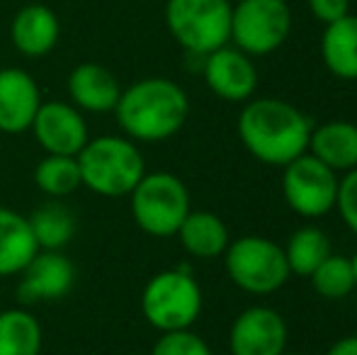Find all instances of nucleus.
Returning <instances> with one entry per match:
<instances>
[{
  "mask_svg": "<svg viewBox=\"0 0 357 355\" xmlns=\"http://www.w3.org/2000/svg\"><path fill=\"white\" fill-rule=\"evenodd\" d=\"M236 129L245 151L273 168H284L309 149V117L280 98L245 100Z\"/></svg>",
  "mask_w": 357,
  "mask_h": 355,
  "instance_id": "nucleus-1",
  "label": "nucleus"
},
{
  "mask_svg": "<svg viewBox=\"0 0 357 355\" xmlns=\"http://www.w3.org/2000/svg\"><path fill=\"white\" fill-rule=\"evenodd\" d=\"M117 122L132 142H165L188 122V93L170 78H144L122 90L114 107Z\"/></svg>",
  "mask_w": 357,
  "mask_h": 355,
  "instance_id": "nucleus-2",
  "label": "nucleus"
},
{
  "mask_svg": "<svg viewBox=\"0 0 357 355\" xmlns=\"http://www.w3.org/2000/svg\"><path fill=\"white\" fill-rule=\"evenodd\" d=\"M75 158L83 185L102 197L129 195L146 176L144 153L127 137L105 134L98 139H88Z\"/></svg>",
  "mask_w": 357,
  "mask_h": 355,
  "instance_id": "nucleus-3",
  "label": "nucleus"
},
{
  "mask_svg": "<svg viewBox=\"0 0 357 355\" xmlns=\"http://www.w3.org/2000/svg\"><path fill=\"white\" fill-rule=\"evenodd\" d=\"M144 319L160 333L192 328L202 314V287L188 268L153 275L142 292Z\"/></svg>",
  "mask_w": 357,
  "mask_h": 355,
  "instance_id": "nucleus-4",
  "label": "nucleus"
},
{
  "mask_svg": "<svg viewBox=\"0 0 357 355\" xmlns=\"http://www.w3.org/2000/svg\"><path fill=\"white\" fill-rule=\"evenodd\" d=\"M132 217L149 236H175L190 209V190L173 173H146L129 192Z\"/></svg>",
  "mask_w": 357,
  "mask_h": 355,
  "instance_id": "nucleus-5",
  "label": "nucleus"
},
{
  "mask_svg": "<svg viewBox=\"0 0 357 355\" xmlns=\"http://www.w3.org/2000/svg\"><path fill=\"white\" fill-rule=\"evenodd\" d=\"M231 10L229 0H168L165 24L185 52L207 56L229 44Z\"/></svg>",
  "mask_w": 357,
  "mask_h": 355,
  "instance_id": "nucleus-6",
  "label": "nucleus"
},
{
  "mask_svg": "<svg viewBox=\"0 0 357 355\" xmlns=\"http://www.w3.org/2000/svg\"><path fill=\"white\" fill-rule=\"evenodd\" d=\"M231 282L248 294H273L289 280L284 248L265 236H241L224 251Z\"/></svg>",
  "mask_w": 357,
  "mask_h": 355,
  "instance_id": "nucleus-7",
  "label": "nucleus"
},
{
  "mask_svg": "<svg viewBox=\"0 0 357 355\" xmlns=\"http://www.w3.org/2000/svg\"><path fill=\"white\" fill-rule=\"evenodd\" d=\"M291 32V10L284 0H241L231 10V42L248 56L278 52Z\"/></svg>",
  "mask_w": 357,
  "mask_h": 355,
  "instance_id": "nucleus-8",
  "label": "nucleus"
},
{
  "mask_svg": "<svg viewBox=\"0 0 357 355\" xmlns=\"http://www.w3.org/2000/svg\"><path fill=\"white\" fill-rule=\"evenodd\" d=\"M284 202L304 219H319L335 209L340 178L309 151L282 168Z\"/></svg>",
  "mask_w": 357,
  "mask_h": 355,
  "instance_id": "nucleus-9",
  "label": "nucleus"
},
{
  "mask_svg": "<svg viewBox=\"0 0 357 355\" xmlns=\"http://www.w3.org/2000/svg\"><path fill=\"white\" fill-rule=\"evenodd\" d=\"M231 355H284L287 324L273 307H248L234 319L229 331Z\"/></svg>",
  "mask_w": 357,
  "mask_h": 355,
  "instance_id": "nucleus-10",
  "label": "nucleus"
},
{
  "mask_svg": "<svg viewBox=\"0 0 357 355\" xmlns=\"http://www.w3.org/2000/svg\"><path fill=\"white\" fill-rule=\"evenodd\" d=\"M29 129L47 153L78 156L80 149L88 144V124L83 112L75 105L59 103V100L39 105Z\"/></svg>",
  "mask_w": 357,
  "mask_h": 355,
  "instance_id": "nucleus-11",
  "label": "nucleus"
},
{
  "mask_svg": "<svg viewBox=\"0 0 357 355\" xmlns=\"http://www.w3.org/2000/svg\"><path fill=\"white\" fill-rule=\"evenodd\" d=\"M17 297L24 304L56 302L71 292L75 266L61 251H37V256L20 273Z\"/></svg>",
  "mask_w": 357,
  "mask_h": 355,
  "instance_id": "nucleus-12",
  "label": "nucleus"
},
{
  "mask_svg": "<svg viewBox=\"0 0 357 355\" xmlns=\"http://www.w3.org/2000/svg\"><path fill=\"white\" fill-rule=\"evenodd\" d=\"M204 59V81L216 98L229 103H245L253 98L258 88V71L248 54L226 44Z\"/></svg>",
  "mask_w": 357,
  "mask_h": 355,
  "instance_id": "nucleus-13",
  "label": "nucleus"
},
{
  "mask_svg": "<svg viewBox=\"0 0 357 355\" xmlns=\"http://www.w3.org/2000/svg\"><path fill=\"white\" fill-rule=\"evenodd\" d=\"M42 105L39 86L22 68L0 71V132L22 134L32 127L34 114Z\"/></svg>",
  "mask_w": 357,
  "mask_h": 355,
  "instance_id": "nucleus-14",
  "label": "nucleus"
},
{
  "mask_svg": "<svg viewBox=\"0 0 357 355\" xmlns=\"http://www.w3.org/2000/svg\"><path fill=\"white\" fill-rule=\"evenodd\" d=\"M59 37H61V22H59L56 13L42 3L20 8L10 24L13 47L29 59L47 56L49 52H54Z\"/></svg>",
  "mask_w": 357,
  "mask_h": 355,
  "instance_id": "nucleus-15",
  "label": "nucleus"
},
{
  "mask_svg": "<svg viewBox=\"0 0 357 355\" xmlns=\"http://www.w3.org/2000/svg\"><path fill=\"white\" fill-rule=\"evenodd\" d=\"M68 95L80 112H114L122 86L107 66L85 61L78 63L68 76Z\"/></svg>",
  "mask_w": 357,
  "mask_h": 355,
  "instance_id": "nucleus-16",
  "label": "nucleus"
},
{
  "mask_svg": "<svg viewBox=\"0 0 357 355\" xmlns=\"http://www.w3.org/2000/svg\"><path fill=\"white\" fill-rule=\"evenodd\" d=\"M306 151L338 176L353 171L357 168V124L348 119H331L321 127H311Z\"/></svg>",
  "mask_w": 357,
  "mask_h": 355,
  "instance_id": "nucleus-17",
  "label": "nucleus"
},
{
  "mask_svg": "<svg viewBox=\"0 0 357 355\" xmlns=\"http://www.w3.org/2000/svg\"><path fill=\"white\" fill-rule=\"evenodd\" d=\"M37 251L29 219L15 209L0 207V278L20 275Z\"/></svg>",
  "mask_w": 357,
  "mask_h": 355,
  "instance_id": "nucleus-18",
  "label": "nucleus"
},
{
  "mask_svg": "<svg viewBox=\"0 0 357 355\" xmlns=\"http://www.w3.org/2000/svg\"><path fill=\"white\" fill-rule=\"evenodd\" d=\"M180 246L192 258H219L224 256L226 246L231 243L229 229L224 219L214 212H190L185 222L180 224L178 234Z\"/></svg>",
  "mask_w": 357,
  "mask_h": 355,
  "instance_id": "nucleus-19",
  "label": "nucleus"
},
{
  "mask_svg": "<svg viewBox=\"0 0 357 355\" xmlns=\"http://www.w3.org/2000/svg\"><path fill=\"white\" fill-rule=\"evenodd\" d=\"M321 56L335 78L357 81V17L345 15L335 22L326 24L321 39Z\"/></svg>",
  "mask_w": 357,
  "mask_h": 355,
  "instance_id": "nucleus-20",
  "label": "nucleus"
},
{
  "mask_svg": "<svg viewBox=\"0 0 357 355\" xmlns=\"http://www.w3.org/2000/svg\"><path fill=\"white\" fill-rule=\"evenodd\" d=\"M42 324L27 309H0V355H39Z\"/></svg>",
  "mask_w": 357,
  "mask_h": 355,
  "instance_id": "nucleus-21",
  "label": "nucleus"
},
{
  "mask_svg": "<svg viewBox=\"0 0 357 355\" xmlns=\"http://www.w3.org/2000/svg\"><path fill=\"white\" fill-rule=\"evenodd\" d=\"M284 258L287 266H289L291 275H301V278H309L326 258L331 256V239L324 229L319 227H301L287 239Z\"/></svg>",
  "mask_w": 357,
  "mask_h": 355,
  "instance_id": "nucleus-22",
  "label": "nucleus"
},
{
  "mask_svg": "<svg viewBox=\"0 0 357 355\" xmlns=\"http://www.w3.org/2000/svg\"><path fill=\"white\" fill-rule=\"evenodd\" d=\"M39 251H61L75 236V217L61 202H49L29 217Z\"/></svg>",
  "mask_w": 357,
  "mask_h": 355,
  "instance_id": "nucleus-23",
  "label": "nucleus"
},
{
  "mask_svg": "<svg viewBox=\"0 0 357 355\" xmlns=\"http://www.w3.org/2000/svg\"><path fill=\"white\" fill-rule=\"evenodd\" d=\"M34 183L49 197H68L83 185L78 158L61 156V153H47L34 168Z\"/></svg>",
  "mask_w": 357,
  "mask_h": 355,
  "instance_id": "nucleus-24",
  "label": "nucleus"
},
{
  "mask_svg": "<svg viewBox=\"0 0 357 355\" xmlns=\"http://www.w3.org/2000/svg\"><path fill=\"white\" fill-rule=\"evenodd\" d=\"M311 287L324 299H343L355 292V270L353 258L331 253L314 273L309 275Z\"/></svg>",
  "mask_w": 357,
  "mask_h": 355,
  "instance_id": "nucleus-25",
  "label": "nucleus"
},
{
  "mask_svg": "<svg viewBox=\"0 0 357 355\" xmlns=\"http://www.w3.org/2000/svg\"><path fill=\"white\" fill-rule=\"evenodd\" d=\"M151 355H212V351L204 338H199L190 328H183V331L160 333L155 346L151 348Z\"/></svg>",
  "mask_w": 357,
  "mask_h": 355,
  "instance_id": "nucleus-26",
  "label": "nucleus"
},
{
  "mask_svg": "<svg viewBox=\"0 0 357 355\" xmlns=\"http://www.w3.org/2000/svg\"><path fill=\"white\" fill-rule=\"evenodd\" d=\"M335 209H338L340 217H343L345 227L353 234H357V168L343 173V178H340Z\"/></svg>",
  "mask_w": 357,
  "mask_h": 355,
  "instance_id": "nucleus-27",
  "label": "nucleus"
},
{
  "mask_svg": "<svg viewBox=\"0 0 357 355\" xmlns=\"http://www.w3.org/2000/svg\"><path fill=\"white\" fill-rule=\"evenodd\" d=\"M309 8H311V15H314L319 22L331 24L348 15L350 0H309Z\"/></svg>",
  "mask_w": 357,
  "mask_h": 355,
  "instance_id": "nucleus-28",
  "label": "nucleus"
},
{
  "mask_svg": "<svg viewBox=\"0 0 357 355\" xmlns=\"http://www.w3.org/2000/svg\"><path fill=\"white\" fill-rule=\"evenodd\" d=\"M326 355H357V336H343L328 348Z\"/></svg>",
  "mask_w": 357,
  "mask_h": 355,
  "instance_id": "nucleus-29",
  "label": "nucleus"
},
{
  "mask_svg": "<svg viewBox=\"0 0 357 355\" xmlns=\"http://www.w3.org/2000/svg\"><path fill=\"white\" fill-rule=\"evenodd\" d=\"M353 270H355V289H357V253L353 256Z\"/></svg>",
  "mask_w": 357,
  "mask_h": 355,
  "instance_id": "nucleus-30",
  "label": "nucleus"
},
{
  "mask_svg": "<svg viewBox=\"0 0 357 355\" xmlns=\"http://www.w3.org/2000/svg\"><path fill=\"white\" fill-rule=\"evenodd\" d=\"M284 355H301V353H284Z\"/></svg>",
  "mask_w": 357,
  "mask_h": 355,
  "instance_id": "nucleus-31",
  "label": "nucleus"
}]
</instances>
